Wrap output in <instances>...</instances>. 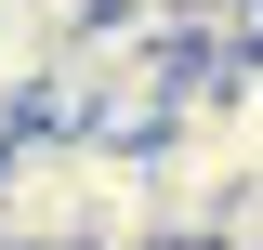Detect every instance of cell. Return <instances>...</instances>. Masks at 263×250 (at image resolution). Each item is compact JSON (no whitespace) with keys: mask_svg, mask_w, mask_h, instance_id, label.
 Segmentation results:
<instances>
[{"mask_svg":"<svg viewBox=\"0 0 263 250\" xmlns=\"http://www.w3.org/2000/svg\"><path fill=\"white\" fill-rule=\"evenodd\" d=\"M13 145H27V105H13V93H0V158H13Z\"/></svg>","mask_w":263,"mask_h":250,"instance_id":"cell-1","label":"cell"}]
</instances>
